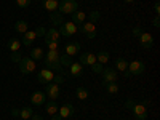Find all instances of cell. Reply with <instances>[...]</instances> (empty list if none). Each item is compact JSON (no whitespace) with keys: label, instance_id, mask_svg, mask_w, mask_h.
<instances>
[{"label":"cell","instance_id":"cell-1","mask_svg":"<svg viewBox=\"0 0 160 120\" xmlns=\"http://www.w3.org/2000/svg\"><path fill=\"white\" fill-rule=\"evenodd\" d=\"M43 64H45V68L47 69H50V71H53V72H62V66H61V62H59V59H61V53L58 51V50H48V53L43 56Z\"/></svg>","mask_w":160,"mask_h":120},{"label":"cell","instance_id":"cell-2","mask_svg":"<svg viewBox=\"0 0 160 120\" xmlns=\"http://www.w3.org/2000/svg\"><path fill=\"white\" fill-rule=\"evenodd\" d=\"M131 112H133V115H135V118L136 120H146L148 118V102H135L131 106V109H130Z\"/></svg>","mask_w":160,"mask_h":120},{"label":"cell","instance_id":"cell-3","mask_svg":"<svg viewBox=\"0 0 160 120\" xmlns=\"http://www.w3.org/2000/svg\"><path fill=\"white\" fill-rule=\"evenodd\" d=\"M77 8H78V3L75 0H61L58 11L61 15H72L74 11H77Z\"/></svg>","mask_w":160,"mask_h":120},{"label":"cell","instance_id":"cell-4","mask_svg":"<svg viewBox=\"0 0 160 120\" xmlns=\"http://www.w3.org/2000/svg\"><path fill=\"white\" fill-rule=\"evenodd\" d=\"M19 64V71L21 74L28 75V74H32L37 68V62L32 59V58H21V61L18 62Z\"/></svg>","mask_w":160,"mask_h":120},{"label":"cell","instance_id":"cell-5","mask_svg":"<svg viewBox=\"0 0 160 120\" xmlns=\"http://www.w3.org/2000/svg\"><path fill=\"white\" fill-rule=\"evenodd\" d=\"M77 31H78V26H75L72 21H64V22L61 24L59 34H61L62 37H72Z\"/></svg>","mask_w":160,"mask_h":120},{"label":"cell","instance_id":"cell-6","mask_svg":"<svg viewBox=\"0 0 160 120\" xmlns=\"http://www.w3.org/2000/svg\"><path fill=\"white\" fill-rule=\"evenodd\" d=\"M144 71H146V66H144L142 61L136 59V61L128 62V74H130V77L131 75H141Z\"/></svg>","mask_w":160,"mask_h":120},{"label":"cell","instance_id":"cell-7","mask_svg":"<svg viewBox=\"0 0 160 120\" xmlns=\"http://www.w3.org/2000/svg\"><path fill=\"white\" fill-rule=\"evenodd\" d=\"M61 85H56V83H47V87H45V95H47V98L48 99H51V101H56L58 98H59V93H61V88H59Z\"/></svg>","mask_w":160,"mask_h":120},{"label":"cell","instance_id":"cell-8","mask_svg":"<svg viewBox=\"0 0 160 120\" xmlns=\"http://www.w3.org/2000/svg\"><path fill=\"white\" fill-rule=\"evenodd\" d=\"M78 29L82 31L88 38H95L96 37V34H98V31H96V26L93 24V22H90V21H85L82 26H78Z\"/></svg>","mask_w":160,"mask_h":120},{"label":"cell","instance_id":"cell-9","mask_svg":"<svg viewBox=\"0 0 160 120\" xmlns=\"http://www.w3.org/2000/svg\"><path fill=\"white\" fill-rule=\"evenodd\" d=\"M53 77H55V72L53 71H50V69H42L38 74H37V80L40 83H43V85H47V83H51L53 82Z\"/></svg>","mask_w":160,"mask_h":120},{"label":"cell","instance_id":"cell-10","mask_svg":"<svg viewBox=\"0 0 160 120\" xmlns=\"http://www.w3.org/2000/svg\"><path fill=\"white\" fill-rule=\"evenodd\" d=\"M74 112H75V108H74L72 102H66L64 106H61V108L58 109V115L61 118H69V117L74 115Z\"/></svg>","mask_w":160,"mask_h":120},{"label":"cell","instance_id":"cell-11","mask_svg":"<svg viewBox=\"0 0 160 120\" xmlns=\"http://www.w3.org/2000/svg\"><path fill=\"white\" fill-rule=\"evenodd\" d=\"M139 43H141V47H142L144 50H149V48H152L154 37H152L151 34H148V32H141V34H139Z\"/></svg>","mask_w":160,"mask_h":120},{"label":"cell","instance_id":"cell-12","mask_svg":"<svg viewBox=\"0 0 160 120\" xmlns=\"http://www.w3.org/2000/svg\"><path fill=\"white\" fill-rule=\"evenodd\" d=\"M101 75H102V83L117 82V78H118V74H117L114 69H102Z\"/></svg>","mask_w":160,"mask_h":120},{"label":"cell","instance_id":"cell-13","mask_svg":"<svg viewBox=\"0 0 160 120\" xmlns=\"http://www.w3.org/2000/svg\"><path fill=\"white\" fill-rule=\"evenodd\" d=\"M31 102L34 106H42L47 102V95H45V91H35L32 93V96H31Z\"/></svg>","mask_w":160,"mask_h":120},{"label":"cell","instance_id":"cell-14","mask_svg":"<svg viewBox=\"0 0 160 120\" xmlns=\"http://www.w3.org/2000/svg\"><path fill=\"white\" fill-rule=\"evenodd\" d=\"M95 62H98L95 53L88 51V53H83V55H80V64H82V66H85V64H87V66H93Z\"/></svg>","mask_w":160,"mask_h":120},{"label":"cell","instance_id":"cell-15","mask_svg":"<svg viewBox=\"0 0 160 120\" xmlns=\"http://www.w3.org/2000/svg\"><path fill=\"white\" fill-rule=\"evenodd\" d=\"M59 40H61V34L55 28H51L45 32V43L47 42H59Z\"/></svg>","mask_w":160,"mask_h":120},{"label":"cell","instance_id":"cell-16","mask_svg":"<svg viewBox=\"0 0 160 120\" xmlns=\"http://www.w3.org/2000/svg\"><path fill=\"white\" fill-rule=\"evenodd\" d=\"M35 38H37V32H35V31H28L26 34H22L21 43H22L24 47H32V43H34Z\"/></svg>","mask_w":160,"mask_h":120},{"label":"cell","instance_id":"cell-17","mask_svg":"<svg viewBox=\"0 0 160 120\" xmlns=\"http://www.w3.org/2000/svg\"><path fill=\"white\" fill-rule=\"evenodd\" d=\"M71 16H72V22H74L75 26H82V24L87 21V13L78 11V10H77V11H74Z\"/></svg>","mask_w":160,"mask_h":120},{"label":"cell","instance_id":"cell-18","mask_svg":"<svg viewBox=\"0 0 160 120\" xmlns=\"http://www.w3.org/2000/svg\"><path fill=\"white\" fill-rule=\"evenodd\" d=\"M78 51H80V43H78V42L68 43V45L64 47V53H66V55H69V56H74V55H77Z\"/></svg>","mask_w":160,"mask_h":120},{"label":"cell","instance_id":"cell-19","mask_svg":"<svg viewBox=\"0 0 160 120\" xmlns=\"http://www.w3.org/2000/svg\"><path fill=\"white\" fill-rule=\"evenodd\" d=\"M42 2H43V8H45L48 13L58 11V7H59V0H42Z\"/></svg>","mask_w":160,"mask_h":120},{"label":"cell","instance_id":"cell-20","mask_svg":"<svg viewBox=\"0 0 160 120\" xmlns=\"http://www.w3.org/2000/svg\"><path fill=\"white\" fill-rule=\"evenodd\" d=\"M69 71H71V75L72 77H80L83 74V66L80 64V62H72L69 66Z\"/></svg>","mask_w":160,"mask_h":120},{"label":"cell","instance_id":"cell-21","mask_svg":"<svg viewBox=\"0 0 160 120\" xmlns=\"http://www.w3.org/2000/svg\"><path fill=\"white\" fill-rule=\"evenodd\" d=\"M58 109H59V106H58V102L56 101H48L47 104H45V111H47V114L51 117V115H55V114H58Z\"/></svg>","mask_w":160,"mask_h":120},{"label":"cell","instance_id":"cell-22","mask_svg":"<svg viewBox=\"0 0 160 120\" xmlns=\"http://www.w3.org/2000/svg\"><path fill=\"white\" fill-rule=\"evenodd\" d=\"M75 96H77V99H80V101H87V99L90 98V91H88L87 88H83V87H77V88H75Z\"/></svg>","mask_w":160,"mask_h":120},{"label":"cell","instance_id":"cell-23","mask_svg":"<svg viewBox=\"0 0 160 120\" xmlns=\"http://www.w3.org/2000/svg\"><path fill=\"white\" fill-rule=\"evenodd\" d=\"M115 69L118 72H128V61L123 58H117L115 59Z\"/></svg>","mask_w":160,"mask_h":120},{"label":"cell","instance_id":"cell-24","mask_svg":"<svg viewBox=\"0 0 160 120\" xmlns=\"http://www.w3.org/2000/svg\"><path fill=\"white\" fill-rule=\"evenodd\" d=\"M15 31L18 32V34H26L29 31V24H28V21H18L16 24H15Z\"/></svg>","mask_w":160,"mask_h":120},{"label":"cell","instance_id":"cell-25","mask_svg":"<svg viewBox=\"0 0 160 120\" xmlns=\"http://www.w3.org/2000/svg\"><path fill=\"white\" fill-rule=\"evenodd\" d=\"M21 47H22V43H21V40H19V38H10V42H8V48H10V51H11V53L19 51V50H21Z\"/></svg>","mask_w":160,"mask_h":120},{"label":"cell","instance_id":"cell-26","mask_svg":"<svg viewBox=\"0 0 160 120\" xmlns=\"http://www.w3.org/2000/svg\"><path fill=\"white\" fill-rule=\"evenodd\" d=\"M50 19H51V22L55 24V26H61V24L64 22L62 15H61L59 11H53V13H50Z\"/></svg>","mask_w":160,"mask_h":120},{"label":"cell","instance_id":"cell-27","mask_svg":"<svg viewBox=\"0 0 160 120\" xmlns=\"http://www.w3.org/2000/svg\"><path fill=\"white\" fill-rule=\"evenodd\" d=\"M109 59H111V55H109V51L102 50V51L96 53V61H98V62H101V64H106V62H109Z\"/></svg>","mask_w":160,"mask_h":120},{"label":"cell","instance_id":"cell-28","mask_svg":"<svg viewBox=\"0 0 160 120\" xmlns=\"http://www.w3.org/2000/svg\"><path fill=\"white\" fill-rule=\"evenodd\" d=\"M43 56H45V55H43V50H42V48H32L29 58H32V59L37 62V61H40V59H43Z\"/></svg>","mask_w":160,"mask_h":120},{"label":"cell","instance_id":"cell-29","mask_svg":"<svg viewBox=\"0 0 160 120\" xmlns=\"http://www.w3.org/2000/svg\"><path fill=\"white\" fill-rule=\"evenodd\" d=\"M32 115H34L32 108H22V109L19 111V114H18V117H21L22 120H29Z\"/></svg>","mask_w":160,"mask_h":120},{"label":"cell","instance_id":"cell-30","mask_svg":"<svg viewBox=\"0 0 160 120\" xmlns=\"http://www.w3.org/2000/svg\"><path fill=\"white\" fill-rule=\"evenodd\" d=\"M102 85H104L106 91H108L109 95H117V93H118V85H117L115 82H109V83H102Z\"/></svg>","mask_w":160,"mask_h":120},{"label":"cell","instance_id":"cell-31","mask_svg":"<svg viewBox=\"0 0 160 120\" xmlns=\"http://www.w3.org/2000/svg\"><path fill=\"white\" fill-rule=\"evenodd\" d=\"M59 62H61V66H66V68H69V66L72 64V56H69V55H66V53H62Z\"/></svg>","mask_w":160,"mask_h":120},{"label":"cell","instance_id":"cell-32","mask_svg":"<svg viewBox=\"0 0 160 120\" xmlns=\"http://www.w3.org/2000/svg\"><path fill=\"white\" fill-rule=\"evenodd\" d=\"M99 16H101V13H99L98 10H93V11L90 13V15H88V21L95 24V22H96V21L99 19Z\"/></svg>","mask_w":160,"mask_h":120},{"label":"cell","instance_id":"cell-33","mask_svg":"<svg viewBox=\"0 0 160 120\" xmlns=\"http://www.w3.org/2000/svg\"><path fill=\"white\" fill-rule=\"evenodd\" d=\"M64 80H66L64 72H58V74H55V77H53V83L61 85V83H64Z\"/></svg>","mask_w":160,"mask_h":120},{"label":"cell","instance_id":"cell-34","mask_svg":"<svg viewBox=\"0 0 160 120\" xmlns=\"http://www.w3.org/2000/svg\"><path fill=\"white\" fill-rule=\"evenodd\" d=\"M90 68H91V71L95 72V74H101V72H102V69H104L101 62H95L93 66H90Z\"/></svg>","mask_w":160,"mask_h":120},{"label":"cell","instance_id":"cell-35","mask_svg":"<svg viewBox=\"0 0 160 120\" xmlns=\"http://www.w3.org/2000/svg\"><path fill=\"white\" fill-rule=\"evenodd\" d=\"M21 53L19 51H15V53H11V55H10V61H13V62H19L21 61Z\"/></svg>","mask_w":160,"mask_h":120},{"label":"cell","instance_id":"cell-36","mask_svg":"<svg viewBox=\"0 0 160 120\" xmlns=\"http://www.w3.org/2000/svg\"><path fill=\"white\" fill-rule=\"evenodd\" d=\"M31 2H32V0H16V5L19 8H28L31 5Z\"/></svg>","mask_w":160,"mask_h":120},{"label":"cell","instance_id":"cell-37","mask_svg":"<svg viewBox=\"0 0 160 120\" xmlns=\"http://www.w3.org/2000/svg\"><path fill=\"white\" fill-rule=\"evenodd\" d=\"M48 50H58L59 48V42H47Z\"/></svg>","mask_w":160,"mask_h":120},{"label":"cell","instance_id":"cell-38","mask_svg":"<svg viewBox=\"0 0 160 120\" xmlns=\"http://www.w3.org/2000/svg\"><path fill=\"white\" fill-rule=\"evenodd\" d=\"M142 31H141V28H139V26H136V28H133V35H135V37H139V34H141Z\"/></svg>","mask_w":160,"mask_h":120},{"label":"cell","instance_id":"cell-39","mask_svg":"<svg viewBox=\"0 0 160 120\" xmlns=\"http://www.w3.org/2000/svg\"><path fill=\"white\" fill-rule=\"evenodd\" d=\"M133 104H135V101H133L131 98H128L127 102H125V108H127V109H131V106H133Z\"/></svg>","mask_w":160,"mask_h":120},{"label":"cell","instance_id":"cell-40","mask_svg":"<svg viewBox=\"0 0 160 120\" xmlns=\"http://www.w3.org/2000/svg\"><path fill=\"white\" fill-rule=\"evenodd\" d=\"M35 32H37V37H38V35H45V32H47V31H45L43 28H37V29H35Z\"/></svg>","mask_w":160,"mask_h":120},{"label":"cell","instance_id":"cell-41","mask_svg":"<svg viewBox=\"0 0 160 120\" xmlns=\"http://www.w3.org/2000/svg\"><path fill=\"white\" fill-rule=\"evenodd\" d=\"M152 24H154V28H160V18H158V16H155V18H154V21H152Z\"/></svg>","mask_w":160,"mask_h":120},{"label":"cell","instance_id":"cell-42","mask_svg":"<svg viewBox=\"0 0 160 120\" xmlns=\"http://www.w3.org/2000/svg\"><path fill=\"white\" fill-rule=\"evenodd\" d=\"M154 11H155V15H157V16L160 15V3H158V2H155V5H154Z\"/></svg>","mask_w":160,"mask_h":120},{"label":"cell","instance_id":"cell-43","mask_svg":"<svg viewBox=\"0 0 160 120\" xmlns=\"http://www.w3.org/2000/svg\"><path fill=\"white\" fill-rule=\"evenodd\" d=\"M31 120H43V118H42V115H38V114H34V115L31 117Z\"/></svg>","mask_w":160,"mask_h":120},{"label":"cell","instance_id":"cell-44","mask_svg":"<svg viewBox=\"0 0 160 120\" xmlns=\"http://www.w3.org/2000/svg\"><path fill=\"white\" fill-rule=\"evenodd\" d=\"M18 114H19V111H18V109H11V115H15V117H18Z\"/></svg>","mask_w":160,"mask_h":120},{"label":"cell","instance_id":"cell-45","mask_svg":"<svg viewBox=\"0 0 160 120\" xmlns=\"http://www.w3.org/2000/svg\"><path fill=\"white\" fill-rule=\"evenodd\" d=\"M51 120H62V118H61L58 114H55V115H51Z\"/></svg>","mask_w":160,"mask_h":120},{"label":"cell","instance_id":"cell-46","mask_svg":"<svg viewBox=\"0 0 160 120\" xmlns=\"http://www.w3.org/2000/svg\"><path fill=\"white\" fill-rule=\"evenodd\" d=\"M125 3H131V2H135V0H123Z\"/></svg>","mask_w":160,"mask_h":120}]
</instances>
